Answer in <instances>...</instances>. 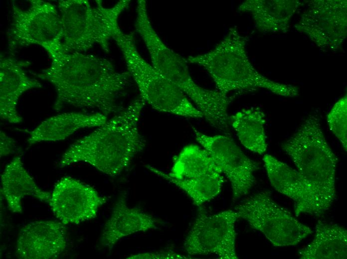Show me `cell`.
Returning a JSON list of instances; mask_svg holds the SVG:
<instances>
[{"label":"cell","mask_w":347,"mask_h":259,"mask_svg":"<svg viewBox=\"0 0 347 259\" xmlns=\"http://www.w3.org/2000/svg\"><path fill=\"white\" fill-rule=\"evenodd\" d=\"M50 66L37 76L53 85L54 110L66 106L95 110L107 116L124 108L117 101L125 93L131 76L116 71L108 60L83 52H67L61 44L46 50Z\"/></svg>","instance_id":"obj_1"},{"label":"cell","mask_w":347,"mask_h":259,"mask_svg":"<svg viewBox=\"0 0 347 259\" xmlns=\"http://www.w3.org/2000/svg\"><path fill=\"white\" fill-rule=\"evenodd\" d=\"M146 104L141 97L136 99L90 134L76 140L63 153L59 166L84 162L109 176L120 175L145 147L139 125Z\"/></svg>","instance_id":"obj_2"},{"label":"cell","mask_w":347,"mask_h":259,"mask_svg":"<svg viewBox=\"0 0 347 259\" xmlns=\"http://www.w3.org/2000/svg\"><path fill=\"white\" fill-rule=\"evenodd\" d=\"M282 148L306 184L305 198L296 216H321L336 197L338 158L325 138L319 117L312 115L307 118Z\"/></svg>","instance_id":"obj_3"},{"label":"cell","mask_w":347,"mask_h":259,"mask_svg":"<svg viewBox=\"0 0 347 259\" xmlns=\"http://www.w3.org/2000/svg\"><path fill=\"white\" fill-rule=\"evenodd\" d=\"M245 45V38L231 28L212 50L186 60L205 69L224 95L236 90L263 88L283 96H297L296 87L271 81L258 72L249 60Z\"/></svg>","instance_id":"obj_4"},{"label":"cell","mask_w":347,"mask_h":259,"mask_svg":"<svg viewBox=\"0 0 347 259\" xmlns=\"http://www.w3.org/2000/svg\"><path fill=\"white\" fill-rule=\"evenodd\" d=\"M96 1L95 7L86 0L58 1L64 51L84 52L97 44L109 52V40L120 29L118 17L131 1L120 0L111 7H104L101 0Z\"/></svg>","instance_id":"obj_5"},{"label":"cell","mask_w":347,"mask_h":259,"mask_svg":"<svg viewBox=\"0 0 347 259\" xmlns=\"http://www.w3.org/2000/svg\"><path fill=\"white\" fill-rule=\"evenodd\" d=\"M113 39L146 104L164 113L188 118H203L201 112L177 87L141 56L133 33H124L120 29Z\"/></svg>","instance_id":"obj_6"},{"label":"cell","mask_w":347,"mask_h":259,"mask_svg":"<svg viewBox=\"0 0 347 259\" xmlns=\"http://www.w3.org/2000/svg\"><path fill=\"white\" fill-rule=\"evenodd\" d=\"M234 210L239 218L261 232L275 247L296 245L313 232L287 209L277 204L269 191L249 196Z\"/></svg>","instance_id":"obj_7"},{"label":"cell","mask_w":347,"mask_h":259,"mask_svg":"<svg viewBox=\"0 0 347 259\" xmlns=\"http://www.w3.org/2000/svg\"><path fill=\"white\" fill-rule=\"evenodd\" d=\"M12 9V22L7 34L10 51L32 45L46 49L61 44L62 22L55 5L32 0L27 9L14 4Z\"/></svg>","instance_id":"obj_8"},{"label":"cell","mask_w":347,"mask_h":259,"mask_svg":"<svg viewBox=\"0 0 347 259\" xmlns=\"http://www.w3.org/2000/svg\"><path fill=\"white\" fill-rule=\"evenodd\" d=\"M135 27L149 51L153 67L189 99L193 100L199 97L202 92V87L191 77L186 60L169 48L154 30L145 0L138 1Z\"/></svg>","instance_id":"obj_9"},{"label":"cell","mask_w":347,"mask_h":259,"mask_svg":"<svg viewBox=\"0 0 347 259\" xmlns=\"http://www.w3.org/2000/svg\"><path fill=\"white\" fill-rule=\"evenodd\" d=\"M239 218L234 210L214 214L200 211L183 243L189 255L214 254L222 259H238L235 224Z\"/></svg>","instance_id":"obj_10"},{"label":"cell","mask_w":347,"mask_h":259,"mask_svg":"<svg viewBox=\"0 0 347 259\" xmlns=\"http://www.w3.org/2000/svg\"><path fill=\"white\" fill-rule=\"evenodd\" d=\"M196 140L211 155L229 179L233 201L247 195L255 182L254 173L259 164L249 158L230 135H209L192 127Z\"/></svg>","instance_id":"obj_11"},{"label":"cell","mask_w":347,"mask_h":259,"mask_svg":"<svg viewBox=\"0 0 347 259\" xmlns=\"http://www.w3.org/2000/svg\"><path fill=\"white\" fill-rule=\"evenodd\" d=\"M106 200L92 187L66 176L55 185L49 204L63 224H78L96 217Z\"/></svg>","instance_id":"obj_12"},{"label":"cell","mask_w":347,"mask_h":259,"mask_svg":"<svg viewBox=\"0 0 347 259\" xmlns=\"http://www.w3.org/2000/svg\"><path fill=\"white\" fill-rule=\"evenodd\" d=\"M67 228L61 222H30L20 230L15 255L20 259H51L59 257L67 246Z\"/></svg>","instance_id":"obj_13"},{"label":"cell","mask_w":347,"mask_h":259,"mask_svg":"<svg viewBox=\"0 0 347 259\" xmlns=\"http://www.w3.org/2000/svg\"><path fill=\"white\" fill-rule=\"evenodd\" d=\"M28 62L0 56V117L10 123L22 121L17 111L18 100L26 91L40 88L42 85L25 73L24 68Z\"/></svg>","instance_id":"obj_14"},{"label":"cell","mask_w":347,"mask_h":259,"mask_svg":"<svg viewBox=\"0 0 347 259\" xmlns=\"http://www.w3.org/2000/svg\"><path fill=\"white\" fill-rule=\"evenodd\" d=\"M158 220L141 210L129 207L126 192H123L114 205L110 217L105 223L100 242L110 251L122 238L139 232L157 229Z\"/></svg>","instance_id":"obj_15"},{"label":"cell","mask_w":347,"mask_h":259,"mask_svg":"<svg viewBox=\"0 0 347 259\" xmlns=\"http://www.w3.org/2000/svg\"><path fill=\"white\" fill-rule=\"evenodd\" d=\"M107 120V116L100 113L71 112L59 114L44 120L31 131L27 142L31 145L43 141L63 140L79 130L99 127Z\"/></svg>","instance_id":"obj_16"},{"label":"cell","mask_w":347,"mask_h":259,"mask_svg":"<svg viewBox=\"0 0 347 259\" xmlns=\"http://www.w3.org/2000/svg\"><path fill=\"white\" fill-rule=\"evenodd\" d=\"M1 183L8 209L13 213L22 212L21 199L26 196L49 203L51 194L36 185L19 157L14 158L6 166L1 175Z\"/></svg>","instance_id":"obj_17"},{"label":"cell","mask_w":347,"mask_h":259,"mask_svg":"<svg viewBox=\"0 0 347 259\" xmlns=\"http://www.w3.org/2000/svg\"><path fill=\"white\" fill-rule=\"evenodd\" d=\"M337 3L331 12L326 18L327 10L325 5H321V2H318L309 8L302 23L305 25L321 24L322 25L313 28L306 33L316 42L319 46L332 47L338 46L342 39L344 38L346 28V9L342 10L346 5L341 6V2ZM302 23V24H303Z\"/></svg>","instance_id":"obj_18"},{"label":"cell","mask_w":347,"mask_h":259,"mask_svg":"<svg viewBox=\"0 0 347 259\" xmlns=\"http://www.w3.org/2000/svg\"><path fill=\"white\" fill-rule=\"evenodd\" d=\"M299 253L302 259H346L347 231L337 224L319 220L313 240Z\"/></svg>","instance_id":"obj_19"},{"label":"cell","mask_w":347,"mask_h":259,"mask_svg":"<svg viewBox=\"0 0 347 259\" xmlns=\"http://www.w3.org/2000/svg\"><path fill=\"white\" fill-rule=\"evenodd\" d=\"M228 121L239 140L247 149L260 155L267 148L263 111L257 107L242 109L229 117Z\"/></svg>","instance_id":"obj_20"},{"label":"cell","mask_w":347,"mask_h":259,"mask_svg":"<svg viewBox=\"0 0 347 259\" xmlns=\"http://www.w3.org/2000/svg\"><path fill=\"white\" fill-rule=\"evenodd\" d=\"M270 182L278 192L294 202L295 213L303 203L306 184L298 171L270 154L263 158Z\"/></svg>","instance_id":"obj_21"},{"label":"cell","mask_w":347,"mask_h":259,"mask_svg":"<svg viewBox=\"0 0 347 259\" xmlns=\"http://www.w3.org/2000/svg\"><path fill=\"white\" fill-rule=\"evenodd\" d=\"M222 173L209 153L195 144L184 147L174 158L171 171L167 173L177 179H187Z\"/></svg>","instance_id":"obj_22"},{"label":"cell","mask_w":347,"mask_h":259,"mask_svg":"<svg viewBox=\"0 0 347 259\" xmlns=\"http://www.w3.org/2000/svg\"><path fill=\"white\" fill-rule=\"evenodd\" d=\"M149 171L156 175L175 185L183 190L197 206L201 205L218 195L224 180L221 173L209 174L187 179H177L154 166L147 165Z\"/></svg>","instance_id":"obj_23"},{"label":"cell","mask_w":347,"mask_h":259,"mask_svg":"<svg viewBox=\"0 0 347 259\" xmlns=\"http://www.w3.org/2000/svg\"><path fill=\"white\" fill-rule=\"evenodd\" d=\"M347 96L339 100L327 116L330 130L341 143L346 151L347 149Z\"/></svg>","instance_id":"obj_24"},{"label":"cell","mask_w":347,"mask_h":259,"mask_svg":"<svg viewBox=\"0 0 347 259\" xmlns=\"http://www.w3.org/2000/svg\"><path fill=\"white\" fill-rule=\"evenodd\" d=\"M18 150L17 142L3 131H0V157L13 154Z\"/></svg>","instance_id":"obj_25"},{"label":"cell","mask_w":347,"mask_h":259,"mask_svg":"<svg viewBox=\"0 0 347 259\" xmlns=\"http://www.w3.org/2000/svg\"><path fill=\"white\" fill-rule=\"evenodd\" d=\"M186 256L173 252H150L130 256L128 259H188Z\"/></svg>","instance_id":"obj_26"}]
</instances>
